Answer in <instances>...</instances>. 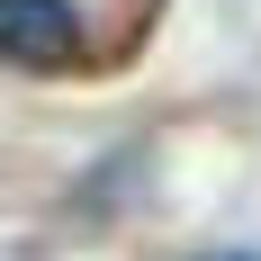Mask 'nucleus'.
Wrapping results in <instances>:
<instances>
[{
  "mask_svg": "<svg viewBox=\"0 0 261 261\" xmlns=\"http://www.w3.org/2000/svg\"><path fill=\"white\" fill-rule=\"evenodd\" d=\"M0 63H18V72H72L81 63V9L72 0H0Z\"/></svg>",
  "mask_w": 261,
  "mask_h": 261,
  "instance_id": "f257e3e1",
  "label": "nucleus"
},
{
  "mask_svg": "<svg viewBox=\"0 0 261 261\" xmlns=\"http://www.w3.org/2000/svg\"><path fill=\"white\" fill-rule=\"evenodd\" d=\"M225 261H243V252H225Z\"/></svg>",
  "mask_w": 261,
  "mask_h": 261,
  "instance_id": "f03ea898",
  "label": "nucleus"
}]
</instances>
